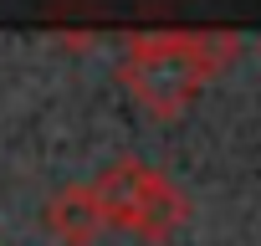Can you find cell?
Instances as JSON below:
<instances>
[{
  "label": "cell",
  "mask_w": 261,
  "mask_h": 246,
  "mask_svg": "<svg viewBox=\"0 0 261 246\" xmlns=\"http://www.w3.org/2000/svg\"><path fill=\"white\" fill-rule=\"evenodd\" d=\"M230 52H236V36H220V31H154L128 41L118 77L144 108L179 113Z\"/></svg>",
  "instance_id": "1"
},
{
  "label": "cell",
  "mask_w": 261,
  "mask_h": 246,
  "mask_svg": "<svg viewBox=\"0 0 261 246\" xmlns=\"http://www.w3.org/2000/svg\"><path fill=\"white\" fill-rule=\"evenodd\" d=\"M97 200H102V215L108 226H123V231H139V236H169L185 215H190V200L174 190V180L144 159H113L97 180H92Z\"/></svg>",
  "instance_id": "2"
},
{
  "label": "cell",
  "mask_w": 261,
  "mask_h": 246,
  "mask_svg": "<svg viewBox=\"0 0 261 246\" xmlns=\"http://www.w3.org/2000/svg\"><path fill=\"white\" fill-rule=\"evenodd\" d=\"M102 226H108V215H102V200L92 185H67L46 200V231L62 246H87Z\"/></svg>",
  "instance_id": "3"
}]
</instances>
